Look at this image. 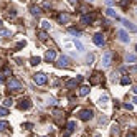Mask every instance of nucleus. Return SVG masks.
I'll return each mask as SVG.
<instances>
[{
	"label": "nucleus",
	"mask_w": 137,
	"mask_h": 137,
	"mask_svg": "<svg viewBox=\"0 0 137 137\" xmlns=\"http://www.w3.org/2000/svg\"><path fill=\"white\" fill-rule=\"evenodd\" d=\"M7 88H8L10 91H20V89H22V83H20L17 78H10V79L7 81Z\"/></svg>",
	"instance_id": "nucleus-1"
},
{
	"label": "nucleus",
	"mask_w": 137,
	"mask_h": 137,
	"mask_svg": "<svg viewBox=\"0 0 137 137\" xmlns=\"http://www.w3.org/2000/svg\"><path fill=\"white\" fill-rule=\"evenodd\" d=\"M33 81H35V84L43 86V84H46L48 78H46V74H45V73H36V74H33Z\"/></svg>",
	"instance_id": "nucleus-2"
},
{
	"label": "nucleus",
	"mask_w": 137,
	"mask_h": 137,
	"mask_svg": "<svg viewBox=\"0 0 137 137\" xmlns=\"http://www.w3.org/2000/svg\"><path fill=\"white\" fill-rule=\"evenodd\" d=\"M78 116H79L81 121H89V119H92V116H94V114H92L91 109H81Z\"/></svg>",
	"instance_id": "nucleus-3"
},
{
	"label": "nucleus",
	"mask_w": 137,
	"mask_h": 137,
	"mask_svg": "<svg viewBox=\"0 0 137 137\" xmlns=\"http://www.w3.org/2000/svg\"><path fill=\"white\" fill-rule=\"evenodd\" d=\"M111 61H112V51H106L102 55V66L104 68H109L111 66Z\"/></svg>",
	"instance_id": "nucleus-4"
},
{
	"label": "nucleus",
	"mask_w": 137,
	"mask_h": 137,
	"mask_svg": "<svg viewBox=\"0 0 137 137\" xmlns=\"http://www.w3.org/2000/svg\"><path fill=\"white\" fill-rule=\"evenodd\" d=\"M32 107V101H30V99H27V97H22L20 99V102H18V109L20 111H27V109H30Z\"/></svg>",
	"instance_id": "nucleus-5"
},
{
	"label": "nucleus",
	"mask_w": 137,
	"mask_h": 137,
	"mask_svg": "<svg viewBox=\"0 0 137 137\" xmlns=\"http://www.w3.org/2000/svg\"><path fill=\"white\" fill-rule=\"evenodd\" d=\"M56 66L58 68H68V66H70V58H68V56H60L56 60Z\"/></svg>",
	"instance_id": "nucleus-6"
},
{
	"label": "nucleus",
	"mask_w": 137,
	"mask_h": 137,
	"mask_svg": "<svg viewBox=\"0 0 137 137\" xmlns=\"http://www.w3.org/2000/svg\"><path fill=\"white\" fill-rule=\"evenodd\" d=\"M74 127H76V122H74V121H70V122L66 124V132L63 134V137H70L71 132L74 130Z\"/></svg>",
	"instance_id": "nucleus-7"
},
{
	"label": "nucleus",
	"mask_w": 137,
	"mask_h": 137,
	"mask_svg": "<svg viewBox=\"0 0 137 137\" xmlns=\"http://www.w3.org/2000/svg\"><path fill=\"white\" fill-rule=\"evenodd\" d=\"M92 41H94V45H97V46H102L104 45V36H102V33H96L94 36H92Z\"/></svg>",
	"instance_id": "nucleus-8"
},
{
	"label": "nucleus",
	"mask_w": 137,
	"mask_h": 137,
	"mask_svg": "<svg viewBox=\"0 0 137 137\" xmlns=\"http://www.w3.org/2000/svg\"><path fill=\"white\" fill-rule=\"evenodd\" d=\"M81 81H83V76H78V78H74V79H70L66 83V88H74V86L81 84Z\"/></svg>",
	"instance_id": "nucleus-9"
},
{
	"label": "nucleus",
	"mask_w": 137,
	"mask_h": 137,
	"mask_svg": "<svg viewBox=\"0 0 137 137\" xmlns=\"http://www.w3.org/2000/svg\"><path fill=\"white\" fill-rule=\"evenodd\" d=\"M117 36H119V40H121L122 43H129V40H130L126 30H119V32H117Z\"/></svg>",
	"instance_id": "nucleus-10"
},
{
	"label": "nucleus",
	"mask_w": 137,
	"mask_h": 137,
	"mask_svg": "<svg viewBox=\"0 0 137 137\" xmlns=\"http://www.w3.org/2000/svg\"><path fill=\"white\" fill-rule=\"evenodd\" d=\"M55 58H56V51H55V50H48V51L45 53V60L48 61V63L55 61Z\"/></svg>",
	"instance_id": "nucleus-11"
},
{
	"label": "nucleus",
	"mask_w": 137,
	"mask_h": 137,
	"mask_svg": "<svg viewBox=\"0 0 137 137\" xmlns=\"http://www.w3.org/2000/svg\"><path fill=\"white\" fill-rule=\"evenodd\" d=\"M96 18V13H91V15H83L81 17V23L88 25V23H92V20Z\"/></svg>",
	"instance_id": "nucleus-12"
},
{
	"label": "nucleus",
	"mask_w": 137,
	"mask_h": 137,
	"mask_svg": "<svg viewBox=\"0 0 137 137\" xmlns=\"http://www.w3.org/2000/svg\"><path fill=\"white\" fill-rule=\"evenodd\" d=\"M122 23H124V27H126L129 32H134V33H137V27L132 23V22H129V20H122Z\"/></svg>",
	"instance_id": "nucleus-13"
},
{
	"label": "nucleus",
	"mask_w": 137,
	"mask_h": 137,
	"mask_svg": "<svg viewBox=\"0 0 137 137\" xmlns=\"http://www.w3.org/2000/svg\"><path fill=\"white\" fill-rule=\"evenodd\" d=\"M30 13L35 15V17H38V15H41V8L36 7V5H32V7H30Z\"/></svg>",
	"instance_id": "nucleus-14"
},
{
	"label": "nucleus",
	"mask_w": 137,
	"mask_h": 137,
	"mask_svg": "<svg viewBox=\"0 0 137 137\" xmlns=\"http://www.w3.org/2000/svg\"><path fill=\"white\" fill-rule=\"evenodd\" d=\"M58 20H60V23H68V22H70V15H68V13H60Z\"/></svg>",
	"instance_id": "nucleus-15"
},
{
	"label": "nucleus",
	"mask_w": 137,
	"mask_h": 137,
	"mask_svg": "<svg viewBox=\"0 0 137 137\" xmlns=\"http://www.w3.org/2000/svg\"><path fill=\"white\" fill-rule=\"evenodd\" d=\"M106 15L111 17V18H116V20H121V18L117 17V13L114 12V8H107V10H106Z\"/></svg>",
	"instance_id": "nucleus-16"
},
{
	"label": "nucleus",
	"mask_w": 137,
	"mask_h": 137,
	"mask_svg": "<svg viewBox=\"0 0 137 137\" xmlns=\"http://www.w3.org/2000/svg\"><path fill=\"white\" fill-rule=\"evenodd\" d=\"M8 129H10V124L7 121H0V132H5Z\"/></svg>",
	"instance_id": "nucleus-17"
},
{
	"label": "nucleus",
	"mask_w": 137,
	"mask_h": 137,
	"mask_svg": "<svg viewBox=\"0 0 137 137\" xmlns=\"http://www.w3.org/2000/svg\"><path fill=\"white\" fill-rule=\"evenodd\" d=\"M89 94V86H81L79 88V96H88Z\"/></svg>",
	"instance_id": "nucleus-18"
},
{
	"label": "nucleus",
	"mask_w": 137,
	"mask_h": 137,
	"mask_svg": "<svg viewBox=\"0 0 137 137\" xmlns=\"http://www.w3.org/2000/svg\"><path fill=\"white\" fill-rule=\"evenodd\" d=\"M126 61H127V63H135L137 56H135V55H132V53H127L126 55Z\"/></svg>",
	"instance_id": "nucleus-19"
},
{
	"label": "nucleus",
	"mask_w": 137,
	"mask_h": 137,
	"mask_svg": "<svg viewBox=\"0 0 137 137\" xmlns=\"http://www.w3.org/2000/svg\"><path fill=\"white\" fill-rule=\"evenodd\" d=\"M99 81H101V74L94 73V74H92V78H91V84H97Z\"/></svg>",
	"instance_id": "nucleus-20"
},
{
	"label": "nucleus",
	"mask_w": 137,
	"mask_h": 137,
	"mask_svg": "<svg viewBox=\"0 0 137 137\" xmlns=\"http://www.w3.org/2000/svg\"><path fill=\"white\" fill-rule=\"evenodd\" d=\"M74 46H76V50H78L79 53H83V51H84V45H83V43H81L79 40H74Z\"/></svg>",
	"instance_id": "nucleus-21"
},
{
	"label": "nucleus",
	"mask_w": 137,
	"mask_h": 137,
	"mask_svg": "<svg viewBox=\"0 0 137 137\" xmlns=\"http://www.w3.org/2000/svg\"><path fill=\"white\" fill-rule=\"evenodd\" d=\"M107 102H109V97L106 96V94H102L101 97H99V106H106Z\"/></svg>",
	"instance_id": "nucleus-22"
},
{
	"label": "nucleus",
	"mask_w": 137,
	"mask_h": 137,
	"mask_svg": "<svg viewBox=\"0 0 137 137\" xmlns=\"http://www.w3.org/2000/svg\"><path fill=\"white\" fill-rule=\"evenodd\" d=\"M0 74H2V76H10V74H12V70H10L8 66H3V68H2V73H0Z\"/></svg>",
	"instance_id": "nucleus-23"
},
{
	"label": "nucleus",
	"mask_w": 137,
	"mask_h": 137,
	"mask_svg": "<svg viewBox=\"0 0 137 137\" xmlns=\"http://www.w3.org/2000/svg\"><path fill=\"white\" fill-rule=\"evenodd\" d=\"M40 61H41V58H38V56H33L32 60H30V65H32V66H36V65H40Z\"/></svg>",
	"instance_id": "nucleus-24"
},
{
	"label": "nucleus",
	"mask_w": 137,
	"mask_h": 137,
	"mask_svg": "<svg viewBox=\"0 0 137 137\" xmlns=\"http://www.w3.org/2000/svg\"><path fill=\"white\" fill-rule=\"evenodd\" d=\"M111 134H112V135H117V134H119V124H112V129H111Z\"/></svg>",
	"instance_id": "nucleus-25"
},
{
	"label": "nucleus",
	"mask_w": 137,
	"mask_h": 137,
	"mask_svg": "<svg viewBox=\"0 0 137 137\" xmlns=\"http://www.w3.org/2000/svg\"><path fill=\"white\" fill-rule=\"evenodd\" d=\"M38 38H40L41 41H45V40L48 38V35H46V32H45V30H41V32H38Z\"/></svg>",
	"instance_id": "nucleus-26"
},
{
	"label": "nucleus",
	"mask_w": 137,
	"mask_h": 137,
	"mask_svg": "<svg viewBox=\"0 0 137 137\" xmlns=\"http://www.w3.org/2000/svg\"><path fill=\"white\" fill-rule=\"evenodd\" d=\"M12 102H13V99H12V97H5L3 99V106H5V107H10Z\"/></svg>",
	"instance_id": "nucleus-27"
},
{
	"label": "nucleus",
	"mask_w": 137,
	"mask_h": 137,
	"mask_svg": "<svg viewBox=\"0 0 137 137\" xmlns=\"http://www.w3.org/2000/svg\"><path fill=\"white\" fill-rule=\"evenodd\" d=\"M121 84H124V86H126V84H130V78H129V76H122V78H121Z\"/></svg>",
	"instance_id": "nucleus-28"
},
{
	"label": "nucleus",
	"mask_w": 137,
	"mask_h": 137,
	"mask_svg": "<svg viewBox=\"0 0 137 137\" xmlns=\"http://www.w3.org/2000/svg\"><path fill=\"white\" fill-rule=\"evenodd\" d=\"M41 28H43V30H50V28H51V23L46 22V20H45V22H41Z\"/></svg>",
	"instance_id": "nucleus-29"
},
{
	"label": "nucleus",
	"mask_w": 137,
	"mask_h": 137,
	"mask_svg": "<svg viewBox=\"0 0 137 137\" xmlns=\"http://www.w3.org/2000/svg\"><path fill=\"white\" fill-rule=\"evenodd\" d=\"M70 33L71 35H76V36H81V32H79V30H76V28H73V27L70 28Z\"/></svg>",
	"instance_id": "nucleus-30"
},
{
	"label": "nucleus",
	"mask_w": 137,
	"mask_h": 137,
	"mask_svg": "<svg viewBox=\"0 0 137 137\" xmlns=\"http://www.w3.org/2000/svg\"><path fill=\"white\" fill-rule=\"evenodd\" d=\"M8 114V109L7 107H0V116H7Z\"/></svg>",
	"instance_id": "nucleus-31"
},
{
	"label": "nucleus",
	"mask_w": 137,
	"mask_h": 137,
	"mask_svg": "<svg viewBox=\"0 0 137 137\" xmlns=\"http://www.w3.org/2000/svg\"><path fill=\"white\" fill-rule=\"evenodd\" d=\"M10 35V30H0V36H8Z\"/></svg>",
	"instance_id": "nucleus-32"
},
{
	"label": "nucleus",
	"mask_w": 137,
	"mask_h": 137,
	"mask_svg": "<svg viewBox=\"0 0 137 137\" xmlns=\"http://www.w3.org/2000/svg\"><path fill=\"white\" fill-rule=\"evenodd\" d=\"M124 107H126L127 111H132V107H134V106H132V104H129V102H126V104H124Z\"/></svg>",
	"instance_id": "nucleus-33"
},
{
	"label": "nucleus",
	"mask_w": 137,
	"mask_h": 137,
	"mask_svg": "<svg viewBox=\"0 0 137 137\" xmlns=\"http://www.w3.org/2000/svg\"><path fill=\"white\" fill-rule=\"evenodd\" d=\"M23 127H27V129H32V127H33V124H30V122H25V124H23Z\"/></svg>",
	"instance_id": "nucleus-34"
},
{
	"label": "nucleus",
	"mask_w": 137,
	"mask_h": 137,
	"mask_svg": "<svg viewBox=\"0 0 137 137\" xmlns=\"http://www.w3.org/2000/svg\"><path fill=\"white\" fill-rule=\"evenodd\" d=\"M23 46H25V41H20V43L17 45V48H23Z\"/></svg>",
	"instance_id": "nucleus-35"
},
{
	"label": "nucleus",
	"mask_w": 137,
	"mask_h": 137,
	"mask_svg": "<svg viewBox=\"0 0 137 137\" xmlns=\"http://www.w3.org/2000/svg\"><path fill=\"white\" fill-rule=\"evenodd\" d=\"M106 121H107V119H106V117H101V119H99V124H104Z\"/></svg>",
	"instance_id": "nucleus-36"
},
{
	"label": "nucleus",
	"mask_w": 137,
	"mask_h": 137,
	"mask_svg": "<svg viewBox=\"0 0 137 137\" xmlns=\"http://www.w3.org/2000/svg\"><path fill=\"white\" fill-rule=\"evenodd\" d=\"M92 60H94V56H92V55H89V56H88V63H91Z\"/></svg>",
	"instance_id": "nucleus-37"
},
{
	"label": "nucleus",
	"mask_w": 137,
	"mask_h": 137,
	"mask_svg": "<svg viewBox=\"0 0 137 137\" xmlns=\"http://www.w3.org/2000/svg\"><path fill=\"white\" fill-rule=\"evenodd\" d=\"M132 92H134L135 96H137V86H132Z\"/></svg>",
	"instance_id": "nucleus-38"
},
{
	"label": "nucleus",
	"mask_w": 137,
	"mask_h": 137,
	"mask_svg": "<svg viewBox=\"0 0 137 137\" xmlns=\"http://www.w3.org/2000/svg\"><path fill=\"white\" fill-rule=\"evenodd\" d=\"M126 137H135V135H134V132H129V134H127Z\"/></svg>",
	"instance_id": "nucleus-39"
},
{
	"label": "nucleus",
	"mask_w": 137,
	"mask_h": 137,
	"mask_svg": "<svg viewBox=\"0 0 137 137\" xmlns=\"http://www.w3.org/2000/svg\"><path fill=\"white\" fill-rule=\"evenodd\" d=\"M106 3H107V5H112V0H106Z\"/></svg>",
	"instance_id": "nucleus-40"
},
{
	"label": "nucleus",
	"mask_w": 137,
	"mask_h": 137,
	"mask_svg": "<svg viewBox=\"0 0 137 137\" xmlns=\"http://www.w3.org/2000/svg\"><path fill=\"white\" fill-rule=\"evenodd\" d=\"M70 2H71L73 5H76V3H78V0H70Z\"/></svg>",
	"instance_id": "nucleus-41"
},
{
	"label": "nucleus",
	"mask_w": 137,
	"mask_h": 137,
	"mask_svg": "<svg viewBox=\"0 0 137 137\" xmlns=\"http://www.w3.org/2000/svg\"><path fill=\"white\" fill-rule=\"evenodd\" d=\"M3 81H5V79H3V76H2V74H0V83H3Z\"/></svg>",
	"instance_id": "nucleus-42"
},
{
	"label": "nucleus",
	"mask_w": 137,
	"mask_h": 137,
	"mask_svg": "<svg viewBox=\"0 0 137 137\" xmlns=\"http://www.w3.org/2000/svg\"><path fill=\"white\" fill-rule=\"evenodd\" d=\"M134 102H135V104H137V97H134Z\"/></svg>",
	"instance_id": "nucleus-43"
},
{
	"label": "nucleus",
	"mask_w": 137,
	"mask_h": 137,
	"mask_svg": "<svg viewBox=\"0 0 137 137\" xmlns=\"http://www.w3.org/2000/svg\"><path fill=\"white\" fill-rule=\"evenodd\" d=\"M96 137H101V135H99V134H96Z\"/></svg>",
	"instance_id": "nucleus-44"
},
{
	"label": "nucleus",
	"mask_w": 137,
	"mask_h": 137,
	"mask_svg": "<svg viewBox=\"0 0 137 137\" xmlns=\"http://www.w3.org/2000/svg\"><path fill=\"white\" fill-rule=\"evenodd\" d=\"M0 27H2V20H0Z\"/></svg>",
	"instance_id": "nucleus-45"
},
{
	"label": "nucleus",
	"mask_w": 137,
	"mask_h": 137,
	"mask_svg": "<svg viewBox=\"0 0 137 137\" xmlns=\"http://www.w3.org/2000/svg\"><path fill=\"white\" fill-rule=\"evenodd\" d=\"M135 51H137V45H135Z\"/></svg>",
	"instance_id": "nucleus-46"
},
{
	"label": "nucleus",
	"mask_w": 137,
	"mask_h": 137,
	"mask_svg": "<svg viewBox=\"0 0 137 137\" xmlns=\"http://www.w3.org/2000/svg\"><path fill=\"white\" fill-rule=\"evenodd\" d=\"M89 2H92V0H89Z\"/></svg>",
	"instance_id": "nucleus-47"
},
{
	"label": "nucleus",
	"mask_w": 137,
	"mask_h": 137,
	"mask_svg": "<svg viewBox=\"0 0 137 137\" xmlns=\"http://www.w3.org/2000/svg\"><path fill=\"white\" fill-rule=\"evenodd\" d=\"M22 2H25V0H22Z\"/></svg>",
	"instance_id": "nucleus-48"
}]
</instances>
